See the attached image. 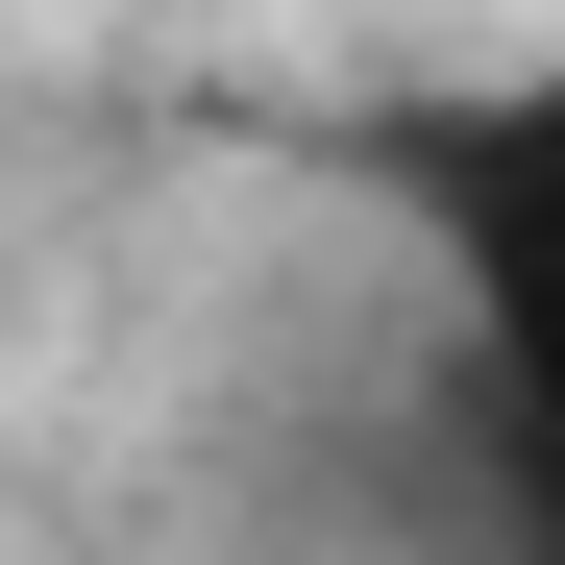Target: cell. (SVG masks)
Here are the masks:
<instances>
[{"instance_id": "cell-1", "label": "cell", "mask_w": 565, "mask_h": 565, "mask_svg": "<svg viewBox=\"0 0 565 565\" xmlns=\"http://www.w3.org/2000/svg\"><path fill=\"white\" fill-rule=\"evenodd\" d=\"M394 222L443 246V296H467V344H492V394H516L541 492H565V50L394 124Z\"/></svg>"}]
</instances>
